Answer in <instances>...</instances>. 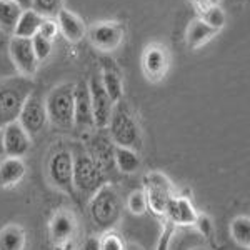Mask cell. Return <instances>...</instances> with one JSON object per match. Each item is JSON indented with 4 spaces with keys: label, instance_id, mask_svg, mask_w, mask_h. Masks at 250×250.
<instances>
[{
    "label": "cell",
    "instance_id": "cell-1",
    "mask_svg": "<svg viewBox=\"0 0 250 250\" xmlns=\"http://www.w3.org/2000/svg\"><path fill=\"white\" fill-rule=\"evenodd\" d=\"M107 127L108 137H110L115 147L140 150V147H142V130H140V125L137 124V120L132 115L130 108L122 100L114 104Z\"/></svg>",
    "mask_w": 250,
    "mask_h": 250
},
{
    "label": "cell",
    "instance_id": "cell-2",
    "mask_svg": "<svg viewBox=\"0 0 250 250\" xmlns=\"http://www.w3.org/2000/svg\"><path fill=\"white\" fill-rule=\"evenodd\" d=\"M88 213L95 227L100 230H110L115 227L122 213V202H120L119 193L110 184L105 182L90 195Z\"/></svg>",
    "mask_w": 250,
    "mask_h": 250
},
{
    "label": "cell",
    "instance_id": "cell-3",
    "mask_svg": "<svg viewBox=\"0 0 250 250\" xmlns=\"http://www.w3.org/2000/svg\"><path fill=\"white\" fill-rule=\"evenodd\" d=\"M32 94V82L23 77H14L0 82V127L15 122Z\"/></svg>",
    "mask_w": 250,
    "mask_h": 250
},
{
    "label": "cell",
    "instance_id": "cell-4",
    "mask_svg": "<svg viewBox=\"0 0 250 250\" xmlns=\"http://www.w3.org/2000/svg\"><path fill=\"white\" fill-rule=\"evenodd\" d=\"M74 90L75 83H60L54 87L45 100L47 117L57 127L74 125Z\"/></svg>",
    "mask_w": 250,
    "mask_h": 250
},
{
    "label": "cell",
    "instance_id": "cell-5",
    "mask_svg": "<svg viewBox=\"0 0 250 250\" xmlns=\"http://www.w3.org/2000/svg\"><path fill=\"white\" fill-rule=\"evenodd\" d=\"M104 184H105V172L88 155V152L80 150L74 154V187L80 193L92 195Z\"/></svg>",
    "mask_w": 250,
    "mask_h": 250
},
{
    "label": "cell",
    "instance_id": "cell-6",
    "mask_svg": "<svg viewBox=\"0 0 250 250\" xmlns=\"http://www.w3.org/2000/svg\"><path fill=\"white\" fill-rule=\"evenodd\" d=\"M144 192L147 197V207L155 215H165L168 200L173 197L172 184L164 173L150 172L144 177Z\"/></svg>",
    "mask_w": 250,
    "mask_h": 250
},
{
    "label": "cell",
    "instance_id": "cell-7",
    "mask_svg": "<svg viewBox=\"0 0 250 250\" xmlns=\"http://www.w3.org/2000/svg\"><path fill=\"white\" fill-rule=\"evenodd\" d=\"M48 177L60 190L70 192L74 188V154L67 148L54 152L48 159Z\"/></svg>",
    "mask_w": 250,
    "mask_h": 250
},
{
    "label": "cell",
    "instance_id": "cell-8",
    "mask_svg": "<svg viewBox=\"0 0 250 250\" xmlns=\"http://www.w3.org/2000/svg\"><path fill=\"white\" fill-rule=\"evenodd\" d=\"M17 122L22 125L23 130L30 137L37 135L43 130V127L48 122V117L45 110V104L42 102V99L39 95L30 94L27 97L25 104H23L22 110L19 114Z\"/></svg>",
    "mask_w": 250,
    "mask_h": 250
},
{
    "label": "cell",
    "instance_id": "cell-9",
    "mask_svg": "<svg viewBox=\"0 0 250 250\" xmlns=\"http://www.w3.org/2000/svg\"><path fill=\"white\" fill-rule=\"evenodd\" d=\"M88 94H90V104H92V112H94L95 127L105 128L108 125V120H110L114 102L107 95V92L104 90L100 77H97V75H94L90 79V82H88Z\"/></svg>",
    "mask_w": 250,
    "mask_h": 250
},
{
    "label": "cell",
    "instance_id": "cell-10",
    "mask_svg": "<svg viewBox=\"0 0 250 250\" xmlns=\"http://www.w3.org/2000/svg\"><path fill=\"white\" fill-rule=\"evenodd\" d=\"M2 147L7 157H17V159H22L30 150V135L23 130L17 120L3 125Z\"/></svg>",
    "mask_w": 250,
    "mask_h": 250
},
{
    "label": "cell",
    "instance_id": "cell-11",
    "mask_svg": "<svg viewBox=\"0 0 250 250\" xmlns=\"http://www.w3.org/2000/svg\"><path fill=\"white\" fill-rule=\"evenodd\" d=\"M10 55L15 67L23 75H32L37 70V57L32 48V40L23 37H14L10 40Z\"/></svg>",
    "mask_w": 250,
    "mask_h": 250
},
{
    "label": "cell",
    "instance_id": "cell-12",
    "mask_svg": "<svg viewBox=\"0 0 250 250\" xmlns=\"http://www.w3.org/2000/svg\"><path fill=\"white\" fill-rule=\"evenodd\" d=\"M74 125L79 128H83V130L95 127L88 85L83 82L77 83L74 90Z\"/></svg>",
    "mask_w": 250,
    "mask_h": 250
},
{
    "label": "cell",
    "instance_id": "cell-13",
    "mask_svg": "<svg viewBox=\"0 0 250 250\" xmlns=\"http://www.w3.org/2000/svg\"><path fill=\"white\" fill-rule=\"evenodd\" d=\"M124 37V30L119 23L102 22L90 29V40L100 50H114L120 45Z\"/></svg>",
    "mask_w": 250,
    "mask_h": 250
},
{
    "label": "cell",
    "instance_id": "cell-14",
    "mask_svg": "<svg viewBox=\"0 0 250 250\" xmlns=\"http://www.w3.org/2000/svg\"><path fill=\"white\" fill-rule=\"evenodd\" d=\"M165 215L172 225H193L199 213L188 199L172 197L167 204V208H165Z\"/></svg>",
    "mask_w": 250,
    "mask_h": 250
},
{
    "label": "cell",
    "instance_id": "cell-15",
    "mask_svg": "<svg viewBox=\"0 0 250 250\" xmlns=\"http://www.w3.org/2000/svg\"><path fill=\"white\" fill-rule=\"evenodd\" d=\"M168 68L167 52L162 47H148L144 54V70L145 75L152 80H159L165 75Z\"/></svg>",
    "mask_w": 250,
    "mask_h": 250
},
{
    "label": "cell",
    "instance_id": "cell-16",
    "mask_svg": "<svg viewBox=\"0 0 250 250\" xmlns=\"http://www.w3.org/2000/svg\"><path fill=\"white\" fill-rule=\"evenodd\" d=\"M114 152H115V145L108 135L99 134L90 140L88 155H90L104 170L114 165Z\"/></svg>",
    "mask_w": 250,
    "mask_h": 250
},
{
    "label": "cell",
    "instance_id": "cell-17",
    "mask_svg": "<svg viewBox=\"0 0 250 250\" xmlns=\"http://www.w3.org/2000/svg\"><path fill=\"white\" fill-rule=\"evenodd\" d=\"M25 164L17 157H7L0 162V187L9 188L17 185L25 177Z\"/></svg>",
    "mask_w": 250,
    "mask_h": 250
},
{
    "label": "cell",
    "instance_id": "cell-18",
    "mask_svg": "<svg viewBox=\"0 0 250 250\" xmlns=\"http://www.w3.org/2000/svg\"><path fill=\"white\" fill-rule=\"evenodd\" d=\"M75 233V220L70 213L59 212L50 222V235L57 244L70 240Z\"/></svg>",
    "mask_w": 250,
    "mask_h": 250
},
{
    "label": "cell",
    "instance_id": "cell-19",
    "mask_svg": "<svg viewBox=\"0 0 250 250\" xmlns=\"http://www.w3.org/2000/svg\"><path fill=\"white\" fill-rule=\"evenodd\" d=\"M100 82L104 85V90L107 92V95L110 97V100L114 104L120 102L122 100V94H124V87H122V80H120V74L115 70V67L110 63H105L102 70V77H100Z\"/></svg>",
    "mask_w": 250,
    "mask_h": 250
},
{
    "label": "cell",
    "instance_id": "cell-20",
    "mask_svg": "<svg viewBox=\"0 0 250 250\" xmlns=\"http://www.w3.org/2000/svg\"><path fill=\"white\" fill-rule=\"evenodd\" d=\"M57 19H59V27L62 30V34L70 40V42H79L80 39L83 37V23L80 22L79 17H75L72 12L68 10H60L57 14Z\"/></svg>",
    "mask_w": 250,
    "mask_h": 250
},
{
    "label": "cell",
    "instance_id": "cell-21",
    "mask_svg": "<svg viewBox=\"0 0 250 250\" xmlns=\"http://www.w3.org/2000/svg\"><path fill=\"white\" fill-rule=\"evenodd\" d=\"M43 17L39 15L34 10H22L17 25H15V37H23V39H32L35 34H39L40 23H42Z\"/></svg>",
    "mask_w": 250,
    "mask_h": 250
},
{
    "label": "cell",
    "instance_id": "cell-22",
    "mask_svg": "<svg viewBox=\"0 0 250 250\" xmlns=\"http://www.w3.org/2000/svg\"><path fill=\"white\" fill-rule=\"evenodd\" d=\"M114 165L122 173H135L140 168V157L137 150L125 147H115L114 152Z\"/></svg>",
    "mask_w": 250,
    "mask_h": 250
},
{
    "label": "cell",
    "instance_id": "cell-23",
    "mask_svg": "<svg viewBox=\"0 0 250 250\" xmlns=\"http://www.w3.org/2000/svg\"><path fill=\"white\" fill-rule=\"evenodd\" d=\"M217 34L215 29L204 22L202 19H195L190 22L187 29V43L188 47H200L207 40H210Z\"/></svg>",
    "mask_w": 250,
    "mask_h": 250
},
{
    "label": "cell",
    "instance_id": "cell-24",
    "mask_svg": "<svg viewBox=\"0 0 250 250\" xmlns=\"http://www.w3.org/2000/svg\"><path fill=\"white\" fill-rule=\"evenodd\" d=\"M25 232L20 225H7L0 230V250H23Z\"/></svg>",
    "mask_w": 250,
    "mask_h": 250
},
{
    "label": "cell",
    "instance_id": "cell-25",
    "mask_svg": "<svg viewBox=\"0 0 250 250\" xmlns=\"http://www.w3.org/2000/svg\"><path fill=\"white\" fill-rule=\"evenodd\" d=\"M20 15H22V9L14 0H0V29L14 32Z\"/></svg>",
    "mask_w": 250,
    "mask_h": 250
},
{
    "label": "cell",
    "instance_id": "cell-26",
    "mask_svg": "<svg viewBox=\"0 0 250 250\" xmlns=\"http://www.w3.org/2000/svg\"><path fill=\"white\" fill-rule=\"evenodd\" d=\"M230 233L232 239L242 247H249L250 245V219L247 215L237 217L230 224Z\"/></svg>",
    "mask_w": 250,
    "mask_h": 250
},
{
    "label": "cell",
    "instance_id": "cell-27",
    "mask_svg": "<svg viewBox=\"0 0 250 250\" xmlns=\"http://www.w3.org/2000/svg\"><path fill=\"white\" fill-rule=\"evenodd\" d=\"M32 10L43 19L54 17L62 10V0H32Z\"/></svg>",
    "mask_w": 250,
    "mask_h": 250
},
{
    "label": "cell",
    "instance_id": "cell-28",
    "mask_svg": "<svg viewBox=\"0 0 250 250\" xmlns=\"http://www.w3.org/2000/svg\"><path fill=\"white\" fill-rule=\"evenodd\" d=\"M127 208L134 215H142L148 210L147 207V197H145L144 190H134L127 199Z\"/></svg>",
    "mask_w": 250,
    "mask_h": 250
},
{
    "label": "cell",
    "instance_id": "cell-29",
    "mask_svg": "<svg viewBox=\"0 0 250 250\" xmlns=\"http://www.w3.org/2000/svg\"><path fill=\"white\" fill-rule=\"evenodd\" d=\"M32 40V48H34V54L37 57V62L45 60L52 52V40H48L45 37H42L40 34H35Z\"/></svg>",
    "mask_w": 250,
    "mask_h": 250
},
{
    "label": "cell",
    "instance_id": "cell-30",
    "mask_svg": "<svg viewBox=\"0 0 250 250\" xmlns=\"http://www.w3.org/2000/svg\"><path fill=\"white\" fill-rule=\"evenodd\" d=\"M202 20L207 23V25H210L212 29L219 30L225 23V15L219 5H212L202 12Z\"/></svg>",
    "mask_w": 250,
    "mask_h": 250
},
{
    "label": "cell",
    "instance_id": "cell-31",
    "mask_svg": "<svg viewBox=\"0 0 250 250\" xmlns=\"http://www.w3.org/2000/svg\"><path fill=\"white\" fill-rule=\"evenodd\" d=\"M100 250H125V245L117 233L107 232L104 239H100Z\"/></svg>",
    "mask_w": 250,
    "mask_h": 250
},
{
    "label": "cell",
    "instance_id": "cell-32",
    "mask_svg": "<svg viewBox=\"0 0 250 250\" xmlns=\"http://www.w3.org/2000/svg\"><path fill=\"white\" fill-rule=\"evenodd\" d=\"M39 34L42 35V37L52 40V37H55V34H57V23L52 19H43L42 23H40Z\"/></svg>",
    "mask_w": 250,
    "mask_h": 250
},
{
    "label": "cell",
    "instance_id": "cell-33",
    "mask_svg": "<svg viewBox=\"0 0 250 250\" xmlns=\"http://www.w3.org/2000/svg\"><path fill=\"white\" fill-rule=\"evenodd\" d=\"M172 232H173V225L170 224V222H168V225L162 230V235H160L159 242H157L155 250H168V249H170Z\"/></svg>",
    "mask_w": 250,
    "mask_h": 250
},
{
    "label": "cell",
    "instance_id": "cell-34",
    "mask_svg": "<svg viewBox=\"0 0 250 250\" xmlns=\"http://www.w3.org/2000/svg\"><path fill=\"white\" fill-rule=\"evenodd\" d=\"M193 225H197L199 232L202 233V235H205V237H208L212 233V220L208 219L207 215H197L195 224H193Z\"/></svg>",
    "mask_w": 250,
    "mask_h": 250
},
{
    "label": "cell",
    "instance_id": "cell-35",
    "mask_svg": "<svg viewBox=\"0 0 250 250\" xmlns=\"http://www.w3.org/2000/svg\"><path fill=\"white\" fill-rule=\"evenodd\" d=\"M80 250H100V239L99 237H88V239L83 242Z\"/></svg>",
    "mask_w": 250,
    "mask_h": 250
},
{
    "label": "cell",
    "instance_id": "cell-36",
    "mask_svg": "<svg viewBox=\"0 0 250 250\" xmlns=\"http://www.w3.org/2000/svg\"><path fill=\"white\" fill-rule=\"evenodd\" d=\"M193 2H195V5L200 9V12H204L205 9H208V7L217 5L219 0H193Z\"/></svg>",
    "mask_w": 250,
    "mask_h": 250
},
{
    "label": "cell",
    "instance_id": "cell-37",
    "mask_svg": "<svg viewBox=\"0 0 250 250\" xmlns=\"http://www.w3.org/2000/svg\"><path fill=\"white\" fill-rule=\"evenodd\" d=\"M14 2L17 3L22 10H30L32 9V0H14Z\"/></svg>",
    "mask_w": 250,
    "mask_h": 250
},
{
    "label": "cell",
    "instance_id": "cell-38",
    "mask_svg": "<svg viewBox=\"0 0 250 250\" xmlns=\"http://www.w3.org/2000/svg\"><path fill=\"white\" fill-rule=\"evenodd\" d=\"M0 155H3V147H2V128H0Z\"/></svg>",
    "mask_w": 250,
    "mask_h": 250
},
{
    "label": "cell",
    "instance_id": "cell-39",
    "mask_svg": "<svg viewBox=\"0 0 250 250\" xmlns=\"http://www.w3.org/2000/svg\"><path fill=\"white\" fill-rule=\"evenodd\" d=\"M125 250H142V249L135 247V245H128V247H125Z\"/></svg>",
    "mask_w": 250,
    "mask_h": 250
},
{
    "label": "cell",
    "instance_id": "cell-40",
    "mask_svg": "<svg viewBox=\"0 0 250 250\" xmlns=\"http://www.w3.org/2000/svg\"><path fill=\"white\" fill-rule=\"evenodd\" d=\"M192 250H205V249H192Z\"/></svg>",
    "mask_w": 250,
    "mask_h": 250
}]
</instances>
